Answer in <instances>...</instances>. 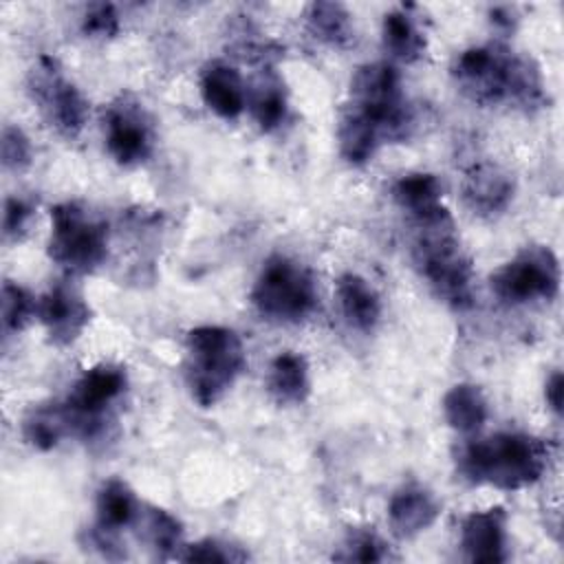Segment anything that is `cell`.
Listing matches in <instances>:
<instances>
[{
	"label": "cell",
	"instance_id": "1",
	"mask_svg": "<svg viewBox=\"0 0 564 564\" xmlns=\"http://www.w3.org/2000/svg\"><path fill=\"white\" fill-rule=\"evenodd\" d=\"M452 77L456 88L476 106L509 104L533 112L549 104L538 62L502 44L465 48L452 64Z\"/></svg>",
	"mask_w": 564,
	"mask_h": 564
},
{
	"label": "cell",
	"instance_id": "2",
	"mask_svg": "<svg viewBox=\"0 0 564 564\" xmlns=\"http://www.w3.org/2000/svg\"><path fill=\"white\" fill-rule=\"evenodd\" d=\"M549 447L527 432H498L487 438H467L456 454L458 474L471 485L518 491L544 476Z\"/></svg>",
	"mask_w": 564,
	"mask_h": 564
},
{
	"label": "cell",
	"instance_id": "3",
	"mask_svg": "<svg viewBox=\"0 0 564 564\" xmlns=\"http://www.w3.org/2000/svg\"><path fill=\"white\" fill-rule=\"evenodd\" d=\"M412 260L432 293L454 311L474 304V262L463 249L452 214L416 225Z\"/></svg>",
	"mask_w": 564,
	"mask_h": 564
},
{
	"label": "cell",
	"instance_id": "4",
	"mask_svg": "<svg viewBox=\"0 0 564 564\" xmlns=\"http://www.w3.org/2000/svg\"><path fill=\"white\" fill-rule=\"evenodd\" d=\"M185 381L200 408L216 405L247 368L245 344L236 330L203 324L185 337Z\"/></svg>",
	"mask_w": 564,
	"mask_h": 564
},
{
	"label": "cell",
	"instance_id": "5",
	"mask_svg": "<svg viewBox=\"0 0 564 564\" xmlns=\"http://www.w3.org/2000/svg\"><path fill=\"white\" fill-rule=\"evenodd\" d=\"M344 110L361 119L381 143L405 141L414 128V112L390 62H368L355 70Z\"/></svg>",
	"mask_w": 564,
	"mask_h": 564
},
{
	"label": "cell",
	"instance_id": "6",
	"mask_svg": "<svg viewBox=\"0 0 564 564\" xmlns=\"http://www.w3.org/2000/svg\"><path fill=\"white\" fill-rule=\"evenodd\" d=\"M317 286L313 273L297 260L275 253L264 260L253 289L256 311L278 324H300L317 308Z\"/></svg>",
	"mask_w": 564,
	"mask_h": 564
},
{
	"label": "cell",
	"instance_id": "7",
	"mask_svg": "<svg viewBox=\"0 0 564 564\" xmlns=\"http://www.w3.org/2000/svg\"><path fill=\"white\" fill-rule=\"evenodd\" d=\"M108 256V227L93 218L79 203L66 200L51 207L48 258L70 275L93 273Z\"/></svg>",
	"mask_w": 564,
	"mask_h": 564
},
{
	"label": "cell",
	"instance_id": "8",
	"mask_svg": "<svg viewBox=\"0 0 564 564\" xmlns=\"http://www.w3.org/2000/svg\"><path fill=\"white\" fill-rule=\"evenodd\" d=\"M126 388V370L117 364H97L84 370L68 397L62 401L70 434L84 441L101 436L108 425V412Z\"/></svg>",
	"mask_w": 564,
	"mask_h": 564
},
{
	"label": "cell",
	"instance_id": "9",
	"mask_svg": "<svg viewBox=\"0 0 564 564\" xmlns=\"http://www.w3.org/2000/svg\"><path fill=\"white\" fill-rule=\"evenodd\" d=\"M494 295L511 306L553 302L560 293V262L551 247L529 245L513 260L491 273Z\"/></svg>",
	"mask_w": 564,
	"mask_h": 564
},
{
	"label": "cell",
	"instance_id": "10",
	"mask_svg": "<svg viewBox=\"0 0 564 564\" xmlns=\"http://www.w3.org/2000/svg\"><path fill=\"white\" fill-rule=\"evenodd\" d=\"M29 93L44 119L66 139L79 137L88 121V101L62 73L55 57L42 55L31 70Z\"/></svg>",
	"mask_w": 564,
	"mask_h": 564
},
{
	"label": "cell",
	"instance_id": "11",
	"mask_svg": "<svg viewBox=\"0 0 564 564\" xmlns=\"http://www.w3.org/2000/svg\"><path fill=\"white\" fill-rule=\"evenodd\" d=\"M104 141L108 154L123 167L150 159L154 150V130L143 104L132 95L117 97L104 112Z\"/></svg>",
	"mask_w": 564,
	"mask_h": 564
},
{
	"label": "cell",
	"instance_id": "12",
	"mask_svg": "<svg viewBox=\"0 0 564 564\" xmlns=\"http://www.w3.org/2000/svg\"><path fill=\"white\" fill-rule=\"evenodd\" d=\"M48 335V341L57 348L75 344L93 319L90 304L82 291L70 282L53 284L40 300L35 313Z\"/></svg>",
	"mask_w": 564,
	"mask_h": 564
},
{
	"label": "cell",
	"instance_id": "13",
	"mask_svg": "<svg viewBox=\"0 0 564 564\" xmlns=\"http://www.w3.org/2000/svg\"><path fill=\"white\" fill-rule=\"evenodd\" d=\"M465 207L482 218H494L507 212L513 200L516 183L513 176L498 163L480 161L474 163L460 183Z\"/></svg>",
	"mask_w": 564,
	"mask_h": 564
},
{
	"label": "cell",
	"instance_id": "14",
	"mask_svg": "<svg viewBox=\"0 0 564 564\" xmlns=\"http://www.w3.org/2000/svg\"><path fill=\"white\" fill-rule=\"evenodd\" d=\"M460 551L467 562L498 564L507 560V511L489 507L460 522Z\"/></svg>",
	"mask_w": 564,
	"mask_h": 564
},
{
	"label": "cell",
	"instance_id": "15",
	"mask_svg": "<svg viewBox=\"0 0 564 564\" xmlns=\"http://www.w3.org/2000/svg\"><path fill=\"white\" fill-rule=\"evenodd\" d=\"M438 513V500L427 487L419 482H408L399 487L388 502V522L399 538H414L427 531L436 522Z\"/></svg>",
	"mask_w": 564,
	"mask_h": 564
},
{
	"label": "cell",
	"instance_id": "16",
	"mask_svg": "<svg viewBox=\"0 0 564 564\" xmlns=\"http://www.w3.org/2000/svg\"><path fill=\"white\" fill-rule=\"evenodd\" d=\"M392 198L399 209L408 214L414 227L449 216V209L443 205V185L430 172H412L397 178L392 185Z\"/></svg>",
	"mask_w": 564,
	"mask_h": 564
},
{
	"label": "cell",
	"instance_id": "17",
	"mask_svg": "<svg viewBox=\"0 0 564 564\" xmlns=\"http://www.w3.org/2000/svg\"><path fill=\"white\" fill-rule=\"evenodd\" d=\"M200 97L218 117L238 119L247 106V86L231 64L214 59L200 70Z\"/></svg>",
	"mask_w": 564,
	"mask_h": 564
},
{
	"label": "cell",
	"instance_id": "18",
	"mask_svg": "<svg viewBox=\"0 0 564 564\" xmlns=\"http://www.w3.org/2000/svg\"><path fill=\"white\" fill-rule=\"evenodd\" d=\"M335 295L346 324L359 333H372L381 319V300L377 291L357 273H341Z\"/></svg>",
	"mask_w": 564,
	"mask_h": 564
},
{
	"label": "cell",
	"instance_id": "19",
	"mask_svg": "<svg viewBox=\"0 0 564 564\" xmlns=\"http://www.w3.org/2000/svg\"><path fill=\"white\" fill-rule=\"evenodd\" d=\"M267 390L278 405H300L311 394V372L304 355L284 350L273 357L267 375Z\"/></svg>",
	"mask_w": 564,
	"mask_h": 564
},
{
	"label": "cell",
	"instance_id": "20",
	"mask_svg": "<svg viewBox=\"0 0 564 564\" xmlns=\"http://www.w3.org/2000/svg\"><path fill=\"white\" fill-rule=\"evenodd\" d=\"M247 104L251 106V115L262 132H271L284 123L289 112L286 88L271 64L260 66L251 90H247Z\"/></svg>",
	"mask_w": 564,
	"mask_h": 564
},
{
	"label": "cell",
	"instance_id": "21",
	"mask_svg": "<svg viewBox=\"0 0 564 564\" xmlns=\"http://www.w3.org/2000/svg\"><path fill=\"white\" fill-rule=\"evenodd\" d=\"M441 408H443L445 423L463 436L478 434L485 427L489 416L487 399L476 383L452 386L445 392Z\"/></svg>",
	"mask_w": 564,
	"mask_h": 564
},
{
	"label": "cell",
	"instance_id": "22",
	"mask_svg": "<svg viewBox=\"0 0 564 564\" xmlns=\"http://www.w3.org/2000/svg\"><path fill=\"white\" fill-rule=\"evenodd\" d=\"M381 44L392 59L405 64L421 59L427 51V40L405 7L392 9L383 15Z\"/></svg>",
	"mask_w": 564,
	"mask_h": 564
},
{
	"label": "cell",
	"instance_id": "23",
	"mask_svg": "<svg viewBox=\"0 0 564 564\" xmlns=\"http://www.w3.org/2000/svg\"><path fill=\"white\" fill-rule=\"evenodd\" d=\"M304 22L311 37L330 48H348L355 42L352 18L341 2H311Z\"/></svg>",
	"mask_w": 564,
	"mask_h": 564
},
{
	"label": "cell",
	"instance_id": "24",
	"mask_svg": "<svg viewBox=\"0 0 564 564\" xmlns=\"http://www.w3.org/2000/svg\"><path fill=\"white\" fill-rule=\"evenodd\" d=\"M95 511H97L95 527L119 535V531L123 527L134 522V518L141 509H139V502H137L132 489L123 480L110 478L97 491Z\"/></svg>",
	"mask_w": 564,
	"mask_h": 564
},
{
	"label": "cell",
	"instance_id": "25",
	"mask_svg": "<svg viewBox=\"0 0 564 564\" xmlns=\"http://www.w3.org/2000/svg\"><path fill=\"white\" fill-rule=\"evenodd\" d=\"M22 434L31 447L40 452L53 449L66 434H70L64 405L42 403L31 408V412L22 421Z\"/></svg>",
	"mask_w": 564,
	"mask_h": 564
},
{
	"label": "cell",
	"instance_id": "26",
	"mask_svg": "<svg viewBox=\"0 0 564 564\" xmlns=\"http://www.w3.org/2000/svg\"><path fill=\"white\" fill-rule=\"evenodd\" d=\"M145 540L154 549L159 557H176L178 551L183 549V527L176 516L161 507H148L145 518Z\"/></svg>",
	"mask_w": 564,
	"mask_h": 564
},
{
	"label": "cell",
	"instance_id": "27",
	"mask_svg": "<svg viewBox=\"0 0 564 564\" xmlns=\"http://www.w3.org/2000/svg\"><path fill=\"white\" fill-rule=\"evenodd\" d=\"M0 306H2V330L4 333H20L29 322L31 317L37 313V300H33V295L7 280L2 284V291H0Z\"/></svg>",
	"mask_w": 564,
	"mask_h": 564
},
{
	"label": "cell",
	"instance_id": "28",
	"mask_svg": "<svg viewBox=\"0 0 564 564\" xmlns=\"http://www.w3.org/2000/svg\"><path fill=\"white\" fill-rule=\"evenodd\" d=\"M341 551L333 555L339 562H383L388 560V549L383 540L372 531V529H352L344 544L339 546Z\"/></svg>",
	"mask_w": 564,
	"mask_h": 564
},
{
	"label": "cell",
	"instance_id": "29",
	"mask_svg": "<svg viewBox=\"0 0 564 564\" xmlns=\"http://www.w3.org/2000/svg\"><path fill=\"white\" fill-rule=\"evenodd\" d=\"M0 156H2L4 170H11V172H22L31 165L33 148H31V141L24 134L22 128L9 126V123L2 128Z\"/></svg>",
	"mask_w": 564,
	"mask_h": 564
},
{
	"label": "cell",
	"instance_id": "30",
	"mask_svg": "<svg viewBox=\"0 0 564 564\" xmlns=\"http://www.w3.org/2000/svg\"><path fill=\"white\" fill-rule=\"evenodd\" d=\"M121 20L117 7L110 2H93L82 18V33L93 40H110L119 33Z\"/></svg>",
	"mask_w": 564,
	"mask_h": 564
},
{
	"label": "cell",
	"instance_id": "31",
	"mask_svg": "<svg viewBox=\"0 0 564 564\" xmlns=\"http://www.w3.org/2000/svg\"><path fill=\"white\" fill-rule=\"evenodd\" d=\"M176 560H183V562H242V560H247V553L238 551V546H229L214 538H205L194 544H183Z\"/></svg>",
	"mask_w": 564,
	"mask_h": 564
},
{
	"label": "cell",
	"instance_id": "32",
	"mask_svg": "<svg viewBox=\"0 0 564 564\" xmlns=\"http://www.w3.org/2000/svg\"><path fill=\"white\" fill-rule=\"evenodd\" d=\"M33 216V205L22 196H9L2 212V236L4 240H20Z\"/></svg>",
	"mask_w": 564,
	"mask_h": 564
},
{
	"label": "cell",
	"instance_id": "33",
	"mask_svg": "<svg viewBox=\"0 0 564 564\" xmlns=\"http://www.w3.org/2000/svg\"><path fill=\"white\" fill-rule=\"evenodd\" d=\"M544 399H546V405L551 408V412L555 416L562 414V399H564V379H562V372L555 370L546 383H544Z\"/></svg>",
	"mask_w": 564,
	"mask_h": 564
},
{
	"label": "cell",
	"instance_id": "34",
	"mask_svg": "<svg viewBox=\"0 0 564 564\" xmlns=\"http://www.w3.org/2000/svg\"><path fill=\"white\" fill-rule=\"evenodd\" d=\"M491 22H494L496 26H502V29L509 31V29H513L516 18H513V13H511L509 7H498V9L491 11Z\"/></svg>",
	"mask_w": 564,
	"mask_h": 564
}]
</instances>
